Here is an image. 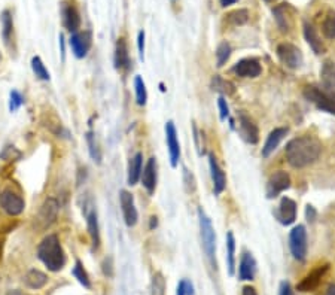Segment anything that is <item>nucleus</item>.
<instances>
[{"label":"nucleus","mask_w":335,"mask_h":295,"mask_svg":"<svg viewBox=\"0 0 335 295\" xmlns=\"http://www.w3.org/2000/svg\"><path fill=\"white\" fill-rule=\"evenodd\" d=\"M304 97L314 103L319 109L335 115V91H329L325 88L320 89L316 86H305Z\"/></svg>","instance_id":"obj_4"},{"label":"nucleus","mask_w":335,"mask_h":295,"mask_svg":"<svg viewBox=\"0 0 335 295\" xmlns=\"http://www.w3.org/2000/svg\"><path fill=\"white\" fill-rule=\"evenodd\" d=\"M157 225H158L157 216H152V218H151V230H154V228H155Z\"/></svg>","instance_id":"obj_51"},{"label":"nucleus","mask_w":335,"mask_h":295,"mask_svg":"<svg viewBox=\"0 0 335 295\" xmlns=\"http://www.w3.org/2000/svg\"><path fill=\"white\" fill-rule=\"evenodd\" d=\"M151 295H166V279L161 273H155L152 277Z\"/></svg>","instance_id":"obj_35"},{"label":"nucleus","mask_w":335,"mask_h":295,"mask_svg":"<svg viewBox=\"0 0 335 295\" xmlns=\"http://www.w3.org/2000/svg\"><path fill=\"white\" fill-rule=\"evenodd\" d=\"M322 32L326 39H335V11H328L322 21Z\"/></svg>","instance_id":"obj_32"},{"label":"nucleus","mask_w":335,"mask_h":295,"mask_svg":"<svg viewBox=\"0 0 335 295\" xmlns=\"http://www.w3.org/2000/svg\"><path fill=\"white\" fill-rule=\"evenodd\" d=\"M198 222H200V236H201V245L203 251L206 253L207 259L213 265L214 264V256H216V234L213 230V225L207 218L204 211L200 208L198 209Z\"/></svg>","instance_id":"obj_3"},{"label":"nucleus","mask_w":335,"mask_h":295,"mask_svg":"<svg viewBox=\"0 0 335 295\" xmlns=\"http://www.w3.org/2000/svg\"><path fill=\"white\" fill-rule=\"evenodd\" d=\"M289 248L293 258L298 261H305L307 256V231L304 225L295 227L289 234Z\"/></svg>","instance_id":"obj_5"},{"label":"nucleus","mask_w":335,"mask_h":295,"mask_svg":"<svg viewBox=\"0 0 335 295\" xmlns=\"http://www.w3.org/2000/svg\"><path fill=\"white\" fill-rule=\"evenodd\" d=\"M279 218L285 225H291L296 219V203L289 197H283L279 206Z\"/></svg>","instance_id":"obj_23"},{"label":"nucleus","mask_w":335,"mask_h":295,"mask_svg":"<svg viewBox=\"0 0 335 295\" xmlns=\"http://www.w3.org/2000/svg\"><path fill=\"white\" fill-rule=\"evenodd\" d=\"M23 157V154L15 148V146H6L2 152H0V158L5 161H12V160H20Z\"/></svg>","instance_id":"obj_39"},{"label":"nucleus","mask_w":335,"mask_h":295,"mask_svg":"<svg viewBox=\"0 0 335 295\" xmlns=\"http://www.w3.org/2000/svg\"><path fill=\"white\" fill-rule=\"evenodd\" d=\"M233 72L240 78H256L261 75L262 67L256 58H245L233 67Z\"/></svg>","instance_id":"obj_15"},{"label":"nucleus","mask_w":335,"mask_h":295,"mask_svg":"<svg viewBox=\"0 0 335 295\" xmlns=\"http://www.w3.org/2000/svg\"><path fill=\"white\" fill-rule=\"evenodd\" d=\"M320 152H322V145L319 143L317 139L311 136L292 139L285 148L286 160L295 169H302L313 164L320 157Z\"/></svg>","instance_id":"obj_1"},{"label":"nucleus","mask_w":335,"mask_h":295,"mask_svg":"<svg viewBox=\"0 0 335 295\" xmlns=\"http://www.w3.org/2000/svg\"><path fill=\"white\" fill-rule=\"evenodd\" d=\"M86 225H88V234L92 242V248L98 249L100 248V231H98V221H97V213L95 211H91L86 215Z\"/></svg>","instance_id":"obj_28"},{"label":"nucleus","mask_w":335,"mask_h":295,"mask_svg":"<svg viewBox=\"0 0 335 295\" xmlns=\"http://www.w3.org/2000/svg\"><path fill=\"white\" fill-rule=\"evenodd\" d=\"M166 140H167L168 154H170V163L173 167H176L179 163V158H180V145L177 140L176 127L171 121H168L166 124Z\"/></svg>","instance_id":"obj_12"},{"label":"nucleus","mask_w":335,"mask_h":295,"mask_svg":"<svg viewBox=\"0 0 335 295\" xmlns=\"http://www.w3.org/2000/svg\"><path fill=\"white\" fill-rule=\"evenodd\" d=\"M265 2H268V3H270V2H274V0H265Z\"/></svg>","instance_id":"obj_55"},{"label":"nucleus","mask_w":335,"mask_h":295,"mask_svg":"<svg viewBox=\"0 0 335 295\" xmlns=\"http://www.w3.org/2000/svg\"><path fill=\"white\" fill-rule=\"evenodd\" d=\"M314 216H316V212H314V209H313L311 206H307V218H308V221H313V219H314Z\"/></svg>","instance_id":"obj_48"},{"label":"nucleus","mask_w":335,"mask_h":295,"mask_svg":"<svg viewBox=\"0 0 335 295\" xmlns=\"http://www.w3.org/2000/svg\"><path fill=\"white\" fill-rule=\"evenodd\" d=\"M24 282L30 289H42L43 286L48 283V276L41 270L33 268V270L27 271V274L24 277Z\"/></svg>","instance_id":"obj_27"},{"label":"nucleus","mask_w":335,"mask_h":295,"mask_svg":"<svg viewBox=\"0 0 335 295\" xmlns=\"http://www.w3.org/2000/svg\"><path fill=\"white\" fill-rule=\"evenodd\" d=\"M249 11L248 9H237V11H233L227 15V21L231 24V26H243L249 21Z\"/></svg>","instance_id":"obj_33"},{"label":"nucleus","mask_w":335,"mask_h":295,"mask_svg":"<svg viewBox=\"0 0 335 295\" xmlns=\"http://www.w3.org/2000/svg\"><path fill=\"white\" fill-rule=\"evenodd\" d=\"M60 45H61V55L64 60V38H63V35H60Z\"/></svg>","instance_id":"obj_52"},{"label":"nucleus","mask_w":335,"mask_h":295,"mask_svg":"<svg viewBox=\"0 0 335 295\" xmlns=\"http://www.w3.org/2000/svg\"><path fill=\"white\" fill-rule=\"evenodd\" d=\"M61 17H63V26L70 32L75 33L81 27V14L73 3L63 2L61 3Z\"/></svg>","instance_id":"obj_10"},{"label":"nucleus","mask_w":335,"mask_h":295,"mask_svg":"<svg viewBox=\"0 0 335 295\" xmlns=\"http://www.w3.org/2000/svg\"><path fill=\"white\" fill-rule=\"evenodd\" d=\"M73 276L78 279V282L86 288V289H91V282H89V277H88V274H86V271H85L84 265H82V262L78 259L76 262H75V267H73Z\"/></svg>","instance_id":"obj_34"},{"label":"nucleus","mask_w":335,"mask_h":295,"mask_svg":"<svg viewBox=\"0 0 335 295\" xmlns=\"http://www.w3.org/2000/svg\"><path fill=\"white\" fill-rule=\"evenodd\" d=\"M256 274V261L252 253L246 252L240 259L239 267V279L240 280H253Z\"/></svg>","instance_id":"obj_21"},{"label":"nucleus","mask_w":335,"mask_h":295,"mask_svg":"<svg viewBox=\"0 0 335 295\" xmlns=\"http://www.w3.org/2000/svg\"><path fill=\"white\" fill-rule=\"evenodd\" d=\"M286 133H288L286 128H274V130L270 133V136H268V139H267V142H265V145H264V148H262V157H264V158L270 157V155L277 149V146L280 145V142L285 139Z\"/></svg>","instance_id":"obj_20"},{"label":"nucleus","mask_w":335,"mask_h":295,"mask_svg":"<svg viewBox=\"0 0 335 295\" xmlns=\"http://www.w3.org/2000/svg\"><path fill=\"white\" fill-rule=\"evenodd\" d=\"M32 69L35 72V75L42 79V81H49V72L48 69L45 67V64L42 63V60L39 57H33L32 58Z\"/></svg>","instance_id":"obj_37"},{"label":"nucleus","mask_w":335,"mask_h":295,"mask_svg":"<svg viewBox=\"0 0 335 295\" xmlns=\"http://www.w3.org/2000/svg\"><path fill=\"white\" fill-rule=\"evenodd\" d=\"M115 67L118 70H128L130 69V55L128 46L124 38H120L115 46Z\"/></svg>","instance_id":"obj_24"},{"label":"nucleus","mask_w":335,"mask_h":295,"mask_svg":"<svg viewBox=\"0 0 335 295\" xmlns=\"http://www.w3.org/2000/svg\"><path fill=\"white\" fill-rule=\"evenodd\" d=\"M320 81L325 89L334 91L335 89V63L325 61L320 70Z\"/></svg>","instance_id":"obj_29"},{"label":"nucleus","mask_w":335,"mask_h":295,"mask_svg":"<svg viewBox=\"0 0 335 295\" xmlns=\"http://www.w3.org/2000/svg\"><path fill=\"white\" fill-rule=\"evenodd\" d=\"M279 295H293L292 294V288L288 282H282L280 283V292Z\"/></svg>","instance_id":"obj_45"},{"label":"nucleus","mask_w":335,"mask_h":295,"mask_svg":"<svg viewBox=\"0 0 335 295\" xmlns=\"http://www.w3.org/2000/svg\"><path fill=\"white\" fill-rule=\"evenodd\" d=\"M137 45H139V54H140V58L143 60V55H145V32H140V33H139Z\"/></svg>","instance_id":"obj_44"},{"label":"nucleus","mask_w":335,"mask_h":295,"mask_svg":"<svg viewBox=\"0 0 335 295\" xmlns=\"http://www.w3.org/2000/svg\"><path fill=\"white\" fill-rule=\"evenodd\" d=\"M217 106H219V111H220V118H222V120L228 118V115H230V108H228L227 100H225L224 97H220V99L217 100Z\"/></svg>","instance_id":"obj_43"},{"label":"nucleus","mask_w":335,"mask_h":295,"mask_svg":"<svg viewBox=\"0 0 335 295\" xmlns=\"http://www.w3.org/2000/svg\"><path fill=\"white\" fill-rule=\"evenodd\" d=\"M186 295H194V286L186 280Z\"/></svg>","instance_id":"obj_49"},{"label":"nucleus","mask_w":335,"mask_h":295,"mask_svg":"<svg viewBox=\"0 0 335 295\" xmlns=\"http://www.w3.org/2000/svg\"><path fill=\"white\" fill-rule=\"evenodd\" d=\"M86 142H88V146H89V155L94 161L100 163L101 160V155H100V151L97 148V143L94 142V134L92 133H88L86 134Z\"/></svg>","instance_id":"obj_40"},{"label":"nucleus","mask_w":335,"mask_h":295,"mask_svg":"<svg viewBox=\"0 0 335 295\" xmlns=\"http://www.w3.org/2000/svg\"><path fill=\"white\" fill-rule=\"evenodd\" d=\"M120 202H121V208H123V213H124V221H126L127 227H134L137 224V219H139V213L137 209L134 206V199L133 195L123 189L120 192Z\"/></svg>","instance_id":"obj_13"},{"label":"nucleus","mask_w":335,"mask_h":295,"mask_svg":"<svg viewBox=\"0 0 335 295\" xmlns=\"http://www.w3.org/2000/svg\"><path fill=\"white\" fill-rule=\"evenodd\" d=\"M230 55H231V46H230V43L228 42L219 43V46H217V49H216L217 66H219V67H222V66H224V64L228 61Z\"/></svg>","instance_id":"obj_38"},{"label":"nucleus","mask_w":335,"mask_h":295,"mask_svg":"<svg viewBox=\"0 0 335 295\" xmlns=\"http://www.w3.org/2000/svg\"><path fill=\"white\" fill-rule=\"evenodd\" d=\"M176 295H186V280H180L179 282Z\"/></svg>","instance_id":"obj_46"},{"label":"nucleus","mask_w":335,"mask_h":295,"mask_svg":"<svg viewBox=\"0 0 335 295\" xmlns=\"http://www.w3.org/2000/svg\"><path fill=\"white\" fill-rule=\"evenodd\" d=\"M227 265L230 276H233L236 270V239L231 231L227 234Z\"/></svg>","instance_id":"obj_30"},{"label":"nucleus","mask_w":335,"mask_h":295,"mask_svg":"<svg viewBox=\"0 0 335 295\" xmlns=\"http://www.w3.org/2000/svg\"><path fill=\"white\" fill-rule=\"evenodd\" d=\"M291 186V176L283 171V170H279V171H274L270 179H268V185H267V195L268 199H273V197H277L280 192H283L285 189H288Z\"/></svg>","instance_id":"obj_9"},{"label":"nucleus","mask_w":335,"mask_h":295,"mask_svg":"<svg viewBox=\"0 0 335 295\" xmlns=\"http://www.w3.org/2000/svg\"><path fill=\"white\" fill-rule=\"evenodd\" d=\"M0 206L2 209L11 216H18L24 211V200L20 194L12 189H5L0 194Z\"/></svg>","instance_id":"obj_7"},{"label":"nucleus","mask_w":335,"mask_h":295,"mask_svg":"<svg viewBox=\"0 0 335 295\" xmlns=\"http://www.w3.org/2000/svg\"><path fill=\"white\" fill-rule=\"evenodd\" d=\"M211 88H213V91H217L224 95H233L236 92V86L233 82H230L217 75L213 76V79H211Z\"/></svg>","instance_id":"obj_31"},{"label":"nucleus","mask_w":335,"mask_h":295,"mask_svg":"<svg viewBox=\"0 0 335 295\" xmlns=\"http://www.w3.org/2000/svg\"><path fill=\"white\" fill-rule=\"evenodd\" d=\"M58 203L55 199H48L45 200V203L42 205L41 211H39V215H38V222L42 228H46L49 227L51 224L55 222L57 216H58Z\"/></svg>","instance_id":"obj_16"},{"label":"nucleus","mask_w":335,"mask_h":295,"mask_svg":"<svg viewBox=\"0 0 335 295\" xmlns=\"http://www.w3.org/2000/svg\"><path fill=\"white\" fill-rule=\"evenodd\" d=\"M293 9L289 6V3H282V5H277L274 9H273V15H274V20L279 26V29L282 32H289L293 27V17H292Z\"/></svg>","instance_id":"obj_14"},{"label":"nucleus","mask_w":335,"mask_h":295,"mask_svg":"<svg viewBox=\"0 0 335 295\" xmlns=\"http://www.w3.org/2000/svg\"><path fill=\"white\" fill-rule=\"evenodd\" d=\"M101 271L106 277H114V258L106 256L101 262Z\"/></svg>","instance_id":"obj_42"},{"label":"nucleus","mask_w":335,"mask_h":295,"mask_svg":"<svg viewBox=\"0 0 335 295\" xmlns=\"http://www.w3.org/2000/svg\"><path fill=\"white\" fill-rule=\"evenodd\" d=\"M237 0H220V5L224 6V8H227V6H230V5H234Z\"/></svg>","instance_id":"obj_50"},{"label":"nucleus","mask_w":335,"mask_h":295,"mask_svg":"<svg viewBox=\"0 0 335 295\" xmlns=\"http://www.w3.org/2000/svg\"><path fill=\"white\" fill-rule=\"evenodd\" d=\"M326 295H335V285H329V286H328Z\"/></svg>","instance_id":"obj_53"},{"label":"nucleus","mask_w":335,"mask_h":295,"mask_svg":"<svg viewBox=\"0 0 335 295\" xmlns=\"http://www.w3.org/2000/svg\"><path fill=\"white\" fill-rule=\"evenodd\" d=\"M142 185L145 186V189L148 191V194H154L155 188H157V161L155 158H149L148 163L145 164V167L142 170Z\"/></svg>","instance_id":"obj_17"},{"label":"nucleus","mask_w":335,"mask_h":295,"mask_svg":"<svg viewBox=\"0 0 335 295\" xmlns=\"http://www.w3.org/2000/svg\"><path fill=\"white\" fill-rule=\"evenodd\" d=\"M0 23H2V38L5 41V45L11 48V41L14 39V18L9 9H5L0 14Z\"/></svg>","instance_id":"obj_25"},{"label":"nucleus","mask_w":335,"mask_h":295,"mask_svg":"<svg viewBox=\"0 0 335 295\" xmlns=\"http://www.w3.org/2000/svg\"><path fill=\"white\" fill-rule=\"evenodd\" d=\"M23 95L18 91H11V102H9V109L11 112H15L21 105H23Z\"/></svg>","instance_id":"obj_41"},{"label":"nucleus","mask_w":335,"mask_h":295,"mask_svg":"<svg viewBox=\"0 0 335 295\" xmlns=\"http://www.w3.org/2000/svg\"><path fill=\"white\" fill-rule=\"evenodd\" d=\"M209 166H210V174H211V180H213V189H214V194L219 195L225 186H227V177H225V173L222 171V169L219 167L217 164V160L213 154H209Z\"/></svg>","instance_id":"obj_18"},{"label":"nucleus","mask_w":335,"mask_h":295,"mask_svg":"<svg viewBox=\"0 0 335 295\" xmlns=\"http://www.w3.org/2000/svg\"><path fill=\"white\" fill-rule=\"evenodd\" d=\"M91 41H92L91 32H75V33H72L69 43H70L73 54L78 58H84L91 48Z\"/></svg>","instance_id":"obj_11"},{"label":"nucleus","mask_w":335,"mask_h":295,"mask_svg":"<svg viewBox=\"0 0 335 295\" xmlns=\"http://www.w3.org/2000/svg\"><path fill=\"white\" fill-rule=\"evenodd\" d=\"M242 295H258V292H256V289L253 286H245Z\"/></svg>","instance_id":"obj_47"},{"label":"nucleus","mask_w":335,"mask_h":295,"mask_svg":"<svg viewBox=\"0 0 335 295\" xmlns=\"http://www.w3.org/2000/svg\"><path fill=\"white\" fill-rule=\"evenodd\" d=\"M328 270H329V265H328V264H323V265L316 267L314 270H311V271L296 285V291H299V292H311V291H314V289L320 285V282H322V279H323V276L326 274Z\"/></svg>","instance_id":"obj_8"},{"label":"nucleus","mask_w":335,"mask_h":295,"mask_svg":"<svg viewBox=\"0 0 335 295\" xmlns=\"http://www.w3.org/2000/svg\"><path fill=\"white\" fill-rule=\"evenodd\" d=\"M143 154L137 152L128 163V185H136L142 176V170H143Z\"/></svg>","instance_id":"obj_26"},{"label":"nucleus","mask_w":335,"mask_h":295,"mask_svg":"<svg viewBox=\"0 0 335 295\" xmlns=\"http://www.w3.org/2000/svg\"><path fill=\"white\" fill-rule=\"evenodd\" d=\"M239 123H240V133H242L243 139L248 143H252V145L258 143V140H259V130H258L256 124L252 121L251 118L246 114H240Z\"/></svg>","instance_id":"obj_19"},{"label":"nucleus","mask_w":335,"mask_h":295,"mask_svg":"<svg viewBox=\"0 0 335 295\" xmlns=\"http://www.w3.org/2000/svg\"><path fill=\"white\" fill-rule=\"evenodd\" d=\"M6 295H26L24 292H21L20 289H14V291H9Z\"/></svg>","instance_id":"obj_54"},{"label":"nucleus","mask_w":335,"mask_h":295,"mask_svg":"<svg viewBox=\"0 0 335 295\" xmlns=\"http://www.w3.org/2000/svg\"><path fill=\"white\" fill-rule=\"evenodd\" d=\"M277 57L289 69H298L302 64V52L293 43L283 42L277 46Z\"/></svg>","instance_id":"obj_6"},{"label":"nucleus","mask_w":335,"mask_h":295,"mask_svg":"<svg viewBox=\"0 0 335 295\" xmlns=\"http://www.w3.org/2000/svg\"><path fill=\"white\" fill-rule=\"evenodd\" d=\"M38 256L49 271H60L66 265V253L57 234H48L38 246Z\"/></svg>","instance_id":"obj_2"},{"label":"nucleus","mask_w":335,"mask_h":295,"mask_svg":"<svg viewBox=\"0 0 335 295\" xmlns=\"http://www.w3.org/2000/svg\"><path fill=\"white\" fill-rule=\"evenodd\" d=\"M134 88H136V99H137V105L145 106L146 100H148V92H146V85L143 82V79L140 76H136L134 79Z\"/></svg>","instance_id":"obj_36"},{"label":"nucleus","mask_w":335,"mask_h":295,"mask_svg":"<svg viewBox=\"0 0 335 295\" xmlns=\"http://www.w3.org/2000/svg\"><path fill=\"white\" fill-rule=\"evenodd\" d=\"M302 27H304V38H305L307 43L310 45V48H311L316 54H323V52H325V45L322 42L319 33L316 32V29H314L310 23H307V21H304V26H302Z\"/></svg>","instance_id":"obj_22"}]
</instances>
